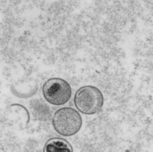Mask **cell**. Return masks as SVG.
<instances>
[{"mask_svg": "<svg viewBox=\"0 0 153 152\" xmlns=\"http://www.w3.org/2000/svg\"><path fill=\"white\" fill-rule=\"evenodd\" d=\"M52 124L57 133L69 137L80 130L82 119L79 113L73 108L62 107L54 113Z\"/></svg>", "mask_w": 153, "mask_h": 152, "instance_id": "6da1fadb", "label": "cell"}, {"mask_svg": "<svg viewBox=\"0 0 153 152\" xmlns=\"http://www.w3.org/2000/svg\"><path fill=\"white\" fill-rule=\"evenodd\" d=\"M77 110L86 115H93L101 110L104 97L101 90L94 86H84L77 90L74 97Z\"/></svg>", "mask_w": 153, "mask_h": 152, "instance_id": "7a4b0ae2", "label": "cell"}, {"mask_svg": "<svg viewBox=\"0 0 153 152\" xmlns=\"http://www.w3.org/2000/svg\"><path fill=\"white\" fill-rule=\"evenodd\" d=\"M42 90L45 100L54 106L66 104L72 95V89L69 84L59 78L48 79L44 84Z\"/></svg>", "mask_w": 153, "mask_h": 152, "instance_id": "3957f363", "label": "cell"}, {"mask_svg": "<svg viewBox=\"0 0 153 152\" xmlns=\"http://www.w3.org/2000/svg\"><path fill=\"white\" fill-rule=\"evenodd\" d=\"M44 152H73L72 145L61 138H53L46 142Z\"/></svg>", "mask_w": 153, "mask_h": 152, "instance_id": "277c9868", "label": "cell"}]
</instances>
